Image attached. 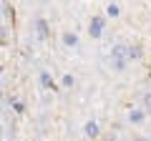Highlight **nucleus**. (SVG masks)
Returning a JSON list of instances; mask_svg holds the SVG:
<instances>
[{
  "instance_id": "1",
  "label": "nucleus",
  "mask_w": 151,
  "mask_h": 141,
  "mask_svg": "<svg viewBox=\"0 0 151 141\" xmlns=\"http://www.w3.org/2000/svg\"><path fill=\"white\" fill-rule=\"evenodd\" d=\"M63 43H65V45H70V48H73V45L78 43V35H76V33H65V35H63Z\"/></svg>"
},
{
  "instance_id": "3",
  "label": "nucleus",
  "mask_w": 151,
  "mask_h": 141,
  "mask_svg": "<svg viewBox=\"0 0 151 141\" xmlns=\"http://www.w3.org/2000/svg\"><path fill=\"white\" fill-rule=\"evenodd\" d=\"M106 13H108V15H111V18H116V15H119L121 10H119V5H116V3H111V5L106 8Z\"/></svg>"
},
{
  "instance_id": "2",
  "label": "nucleus",
  "mask_w": 151,
  "mask_h": 141,
  "mask_svg": "<svg viewBox=\"0 0 151 141\" xmlns=\"http://www.w3.org/2000/svg\"><path fill=\"white\" fill-rule=\"evenodd\" d=\"M101 28H103V18H96V23H93V28H88V33H91V35H98Z\"/></svg>"
}]
</instances>
